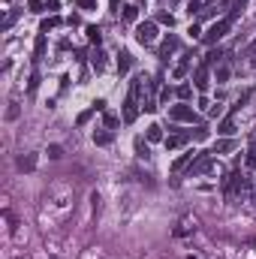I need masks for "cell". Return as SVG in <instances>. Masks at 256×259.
<instances>
[{"label": "cell", "mask_w": 256, "mask_h": 259, "mask_svg": "<svg viewBox=\"0 0 256 259\" xmlns=\"http://www.w3.org/2000/svg\"><path fill=\"white\" fill-rule=\"evenodd\" d=\"M232 148H235V142H232V139H217V142H214V151H211V154H229Z\"/></svg>", "instance_id": "17"}, {"label": "cell", "mask_w": 256, "mask_h": 259, "mask_svg": "<svg viewBox=\"0 0 256 259\" xmlns=\"http://www.w3.org/2000/svg\"><path fill=\"white\" fill-rule=\"evenodd\" d=\"M157 24H166V27H175V15H172V12H157Z\"/></svg>", "instance_id": "22"}, {"label": "cell", "mask_w": 256, "mask_h": 259, "mask_svg": "<svg viewBox=\"0 0 256 259\" xmlns=\"http://www.w3.org/2000/svg\"><path fill=\"white\" fill-rule=\"evenodd\" d=\"M199 6H202V0H190V3H187V12H190V15H193V12H202Z\"/></svg>", "instance_id": "34"}, {"label": "cell", "mask_w": 256, "mask_h": 259, "mask_svg": "<svg viewBox=\"0 0 256 259\" xmlns=\"http://www.w3.org/2000/svg\"><path fill=\"white\" fill-rule=\"evenodd\" d=\"M136 40H139L142 45H154V40H157V24H154V21H142L139 27H136Z\"/></svg>", "instance_id": "6"}, {"label": "cell", "mask_w": 256, "mask_h": 259, "mask_svg": "<svg viewBox=\"0 0 256 259\" xmlns=\"http://www.w3.org/2000/svg\"><path fill=\"white\" fill-rule=\"evenodd\" d=\"M37 88H39V73H33V76H30V81H27V94H33Z\"/></svg>", "instance_id": "30"}, {"label": "cell", "mask_w": 256, "mask_h": 259, "mask_svg": "<svg viewBox=\"0 0 256 259\" xmlns=\"http://www.w3.org/2000/svg\"><path fill=\"white\" fill-rule=\"evenodd\" d=\"M33 166H37V157H33V154H27V157H19V169H24V172H30Z\"/></svg>", "instance_id": "23"}, {"label": "cell", "mask_w": 256, "mask_h": 259, "mask_svg": "<svg viewBox=\"0 0 256 259\" xmlns=\"http://www.w3.org/2000/svg\"><path fill=\"white\" fill-rule=\"evenodd\" d=\"M27 9L30 12H42V0H27Z\"/></svg>", "instance_id": "33"}, {"label": "cell", "mask_w": 256, "mask_h": 259, "mask_svg": "<svg viewBox=\"0 0 256 259\" xmlns=\"http://www.w3.org/2000/svg\"><path fill=\"white\" fill-rule=\"evenodd\" d=\"M169 100H172V91L163 88V91H160V102H169Z\"/></svg>", "instance_id": "37"}, {"label": "cell", "mask_w": 256, "mask_h": 259, "mask_svg": "<svg viewBox=\"0 0 256 259\" xmlns=\"http://www.w3.org/2000/svg\"><path fill=\"white\" fill-rule=\"evenodd\" d=\"M178 45H181V40L175 37V33H169V37L160 42V58H163V60H169V55H175Z\"/></svg>", "instance_id": "9"}, {"label": "cell", "mask_w": 256, "mask_h": 259, "mask_svg": "<svg viewBox=\"0 0 256 259\" xmlns=\"http://www.w3.org/2000/svg\"><path fill=\"white\" fill-rule=\"evenodd\" d=\"M145 76H136L133 81H130V94H127V100H124V112H121V118H124V124H133L136 120V115H139V109H142V91H145Z\"/></svg>", "instance_id": "1"}, {"label": "cell", "mask_w": 256, "mask_h": 259, "mask_svg": "<svg viewBox=\"0 0 256 259\" xmlns=\"http://www.w3.org/2000/svg\"><path fill=\"white\" fill-rule=\"evenodd\" d=\"M136 154H139V157H148V154H151V151H148V142L142 139V136L136 139Z\"/></svg>", "instance_id": "25"}, {"label": "cell", "mask_w": 256, "mask_h": 259, "mask_svg": "<svg viewBox=\"0 0 256 259\" xmlns=\"http://www.w3.org/2000/svg\"><path fill=\"white\" fill-rule=\"evenodd\" d=\"M193 157H196V151H187V154H181V157H178V160L172 163V169H175V172H181V169H187V166H190V163H193Z\"/></svg>", "instance_id": "14"}, {"label": "cell", "mask_w": 256, "mask_h": 259, "mask_svg": "<svg viewBox=\"0 0 256 259\" xmlns=\"http://www.w3.org/2000/svg\"><path fill=\"white\" fill-rule=\"evenodd\" d=\"M211 169H214L211 154H196V163L187 166V175H190V178H199V175H205V172H211Z\"/></svg>", "instance_id": "5"}, {"label": "cell", "mask_w": 256, "mask_h": 259, "mask_svg": "<svg viewBox=\"0 0 256 259\" xmlns=\"http://www.w3.org/2000/svg\"><path fill=\"white\" fill-rule=\"evenodd\" d=\"M220 60H223V51H220V48H211L208 55H205V60H202V63H208V66H214V63H220Z\"/></svg>", "instance_id": "18"}, {"label": "cell", "mask_w": 256, "mask_h": 259, "mask_svg": "<svg viewBox=\"0 0 256 259\" xmlns=\"http://www.w3.org/2000/svg\"><path fill=\"white\" fill-rule=\"evenodd\" d=\"M94 112H97V109H94V106H91V109H88V112H81V115H79V118H76V124H79V127H84V124H88V120H91V115H94Z\"/></svg>", "instance_id": "27"}, {"label": "cell", "mask_w": 256, "mask_h": 259, "mask_svg": "<svg viewBox=\"0 0 256 259\" xmlns=\"http://www.w3.org/2000/svg\"><path fill=\"white\" fill-rule=\"evenodd\" d=\"M45 45H48V40H45V33H39V37H37V42H33V58H42L45 55Z\"/></svg>", "instance_id": "16"}, {"label": "cell", "mask_w": 256, "mask_h": 259, "mask_svg": "<svg viewBox=\"0 0 256 259\" xmlns=\"http://www.w3.org/2000/svg\"><path fill=\"white\" fill-rule=\"evenodd\" d=\"M48 157L58 160V157H60V145H51V148H48Z\"/></svg>", "instance_id": "36"}, {"label": "cell", "mask_w": 256, "mask_h": 259, "mask_svg": "<svg viewBox=\"0 0 256 259\" xmlns=\"http://www.w3.org/2000/svg\"><path fill=\"white\" fill-rule=\"evenodd\" d=\"M193 51H187V55H181V60H178V66H175V70H172V76L175 79H184L187 73H190V66H193Z\"/></svg>", "instance_id": "10"}, {"label": "cell", "mask_w": 256, "mask_h": 259, "mask_svg": "<svg viewBox=\"0 0 256 259\" xmlns=\"http://www.w3.org/2000/svg\"><path fill=\"white\" fill-rule=\"evenodd\" d=\"M190 97H193V88H190V84H181V88H178V100H181V102H187Z\"/></svg>", "instance_id": "26"}, {"label": "cell", "mask_w": 256, "mask_h": 259, "mask_svg": "<svg viewBox=\"0 0 256 259\" xmlns=\"http://www.w3.org/2000/svg\"><path fill=\"white\" fill-rule=\"evenodd\" d=\"M106 124H109V130L118 127V118H115V115H106Z\"/></svg>", "instance_id": "39"}, {"label": "cell", "mask_w": 256, "mask_h": 259, "mask_svg": "<svg viewBox=\"0 0 256 259\" xmlns=\"http://www.w3.org/2000/svg\"><path fill=\"white\" fill-rule=\"evenodd\" d=\"M193 139H196V142H202V139H208V130H205V127H199V130L193 133Z\"/></svg>", "instance_id": "35"}, {"label": "cell", "mask_w": 256, "mask_h": 259, "mask_svg": "<svg viewBox=\"0 0 256 259\" xmlns=\"http://www.w3.org/2000/svg\"><path fill=\"white\" fill-rule=\"evenodd\" d=\"M91 66H94V70L97 73H106V51H94V55H91Z\"/></svg>", "instance_id": "12"}, {"label": "cell", "mask_w": 256, "mask_h": 259, "mask_svg": "<svg viewBox=\"0 0 256 259\" xmlns=\"http://www.w3.org/2000/svg\"><path fill=\"white\" fill-rule=\"evenodd\" d=\"M241 12H244V9H235V6H229V15H223V19H220V21H214V24H211L208 30L202 33V40L208 42V45H214L217 40H223L226 33L232 30V24L238 21V15H241Z\"/></svg>", "instance_id": "2"}, {"label": "cell", "mask_w": 256, "mask_h": 259, "mask_svg": "<svg viewBox=\"0 0 256 259\" xmlns=\"http://www.w3.org/2000/svg\"><path fill=\"white\" fill-rule=\"evenodd\" d=\"M250 51H253V55H256V40H253V42H250Z\"/></svg>", "instance_id": "41"}, {"label": "cell", "mask_w": 256, "mask_h": 259, "mask_svg": "<svg viewBox=\"0 0 256 259\" xmlns=\"http://www.w3.org/2000/svg\"><path fill=\"white\" fill-rule=\"evenodd\" d=\"M226 79H229V66L220 63V66H217V81H226Z\"/></svg>", "instance_id": "29"}, {"label": "cell", "mask_w": 256, "mask_h": 259, "mask_svg": "<svg viewBox=\"0 0 256 259\" xmlns=\"http://www.w3.org/2000/svg\"><path fill=\"white\" fill-rule=\"evenodd\" d=\"M88 40H91L94 45H99V40H102V33H99V27H97V24H91V27H88Z\"/></svg>", "instance_id": "24"}, {"label": "cell", "mask_w": 256, "mask_h": 259, "mask_svg": "<svg viewBox=\"0 0 256 259\" xmlns=\"http://www.w3.org/2000/svg\"><path fill=\"white\" fill-rule=\"evenodd\" d=\"M19 112H21V109H19V102H9V109H6V118H9V120H15V118H19Z\"/></svg>", "instance_id": "31"}, {"label": "cell", "mask_w": 256, "mask_h": 259, "mask_svg": "<svg viewBox=\"0 0 256 259\" xmlns=\"http://www.w3.org/2000/svg\"><path fill=\"white\" fill-rule=\"evenodd\" d=\"M253 66H256V60H253Z\"/></svg>", "instance_id": "42"}, {"label": "cell", "mask_w": 256, "mask_h": 259, "mask_svg": "<svg viewBox=\"0 0 256 259\" xmlns=\"http://www.w3.org/2000/svg\"><path fill=\"white\" fill-rule=\"evenodd\" d=\"M244 166L247 169H256V139L250 142V148H247V157H244Z\"/></svg>", "instance_id": "19"}, {"label": "cell", "mask_w": 256, "mask_h": 259, "mask_svg": "<svg viewBox=\"0 0 256 259\" xmlns=\"http://www.w3.org/2000/svg\"><path fill=\"white\" fill-rule=\"evenodd\" d=\"M79 9H97V0H76Z\"/></svg>", "instance_id": "32"}, {"label": "cell", "mask_w": 256, "mask_h": 259, "mask_svg": "<svg viewBox=\"0 0 256 259\" xmlns=\"http://www.w3.org/2000/svg\"><path fill=\"white\" fill-rule=\"evenodd\" d=\"M208 84H211V79H208V63H202L199 70L193 73V88L205 94V91H208Z\"/></svg>", "instance_id": "8"}, {"label": "cell", "mask_w": 256, "mask_h": 259, "mask_svg": "<svg viewBox=\"0 0 256 259\" xmlns=\"http://www.w3.org/2000/svg\"><path fill=\"white\" fill-rule=\"evenodd\" d=\"M217 133H220V136H226V139H229V136H235V115L223 118V124L217 127Z\"/></svg>", "instance_id": "13"}, {"label": "cell", "mask_w": 256, "mask_h": 259, "mask_svg": "<svg viewBox=\"0 0 256 259\" xmlns=\"http://www.w3.org/2000/svg\"><path fill=\"white\" fill-rule=\"evenodd\" d=\"M250 202L256 205V187H250Z\"/></svg>", "instance_id": "40"}, {"label": "cell", "mask_w": 256, "mask_h": 259, "mask_svg": "<svg viewBox=\"0 0 256 259\" xmlns=\"http://www.w3.org/2000/svg\"><path fill=\"white\" fill-rule=\"evenodd\" d=\"M112 139H115L112 130H97L94 133V145H112Z\"/></svg>", "instance_id": "15"}, {"label": "cell", "mask_w": 256, "mask_h": 259, "mask_svg": "<svg viewBox=\"0 0 256 259\" xmlns=\"http://www.w3.org/2000/svg\"><path fill=\"white\" fill-rule=\"evenodd\" d=\"M247 187H250V181L241 175V169H232L229 175L223 178V190H226V196H238V193H244Z\"/></svg>", "instance_id": "3"}, {"label": "cell", "mask_w": 256, "mask_h": 259, "mask_svg": "<svg viewBox=\"0 0 256 259\" xmlns=\"http://www.w3.org/2000/svg\"><path fill=\"white\" fill-rule=\"evenodd\" d=\"M169 120H178V124H196L199 115L187 106V102H181V106H172V109H169Z\"/></svg>", "instance_id": "4"}, {"label": "cell", "mask_w": 256, "mask_h": 259, "mask_svg": "<svg viewBox=\"0 0 256 259\" xmlns=\"http://www.w3.org/2000/svg\"><path fill=\"white\" fill-rule=\"evenodd\" d=\"M166 148L169 151H178V148H184L187 142H193V133H187V130H181V133H172V136H166Z\"/></svg>", "instance_id": "7"}, {"label": "cell", "mask_w": 256, "mask_h": 259, "mask_svg": "<svg viewBox=\"0 0 256 259\" xmlns=\"http://www.w3.org/2000/svg\"><path fill=\"white\" fill-rule=\"evenodd\" d=\"M60 24V19L58 15H51V19H42V24H39V33H48V30H55Z\"/></svg>", "instance_id": "20"}, {"label": "cell", "mask_w": 256, "mask_h": 259, "mask_svg": "<svg viewBox=\"0 0 256 259\" xmlns=\"http://www.w3.org/2000/svg\"><path fill=\"white\" fill-rule=\"evenodd\" d=\"M130 66H133V55H130V51H121V55H118V73L127 76Z\"/></svg>", "instance_id": "11"}, {"label": "cell", "mask_w": 256, "mask_h": 259, "mask_svg": "<svg viewBox=\"0 0 256 259\" xmlns=\"http://www.w3.org/2000/svg\"><path fill=\"white\" fill-rule=\"evenodd\" d=\"M139 15V6H124V21H136Z\"/></svg>", "instance_id": "28"}, {"label": "cell", "mask_w": 256, "mask_h": 259, "mask_svg": "<svg viewBox=\"0 0 256 259\" xmlns=\"http://www.w3.org/2000/svg\"><path fill=\"white\" fill-rule=\"evenodd\" d=\"M15 19H19V12H9V15H6V21H3V27H12Z\"/></svg>", "instance_id": "38"}, {"label": "cell", "mask_w": 256, "mask_h": 259, "mask_svg": "<svg viewBox=\"0 0 256 259\" xmlns=\"http://www.w3.org/2000/svg\"><path fill=\"white\" fill-rule=\"evenodd\" d=\"M163 139V127L160 124H151L148 127V142H160Z\"/></svg>", "instance_id": "21"}]
</instances>
